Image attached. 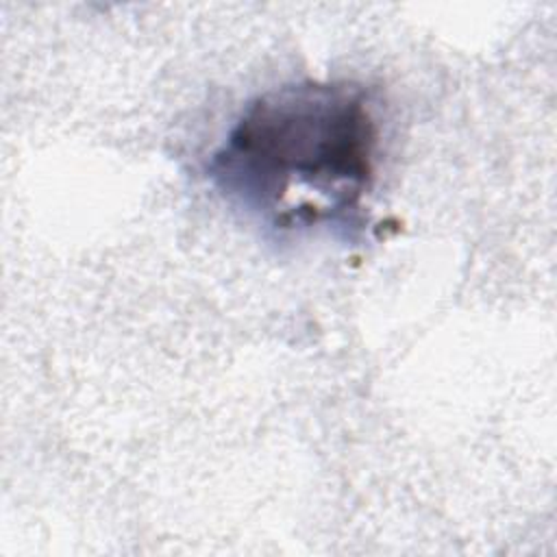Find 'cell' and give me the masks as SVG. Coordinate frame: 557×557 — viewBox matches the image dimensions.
Wrapping results in <instances>:
<instances>
[{"mask_svg":"<svg viewBox=\"0 0 557 557\" xmlns=\"http://www.w3.org/2000/svg\"><path fill=\"white\" fill-rule=\"evenodd\" d=\"M376 148L379 124L363 85L302 81L246 104L213 152L209 178L278 228L355 226Z\"/></svg>","mask_w":557,"mask_h":557,"instance_id":"obj_1","label":"cell"}]
</instances>
